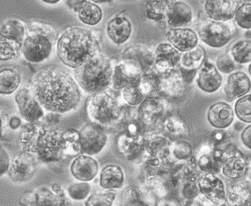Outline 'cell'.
<instances>
[{"instance_id":"8","label":"cell","mask_w":251,"mask_h":206,"mask_svg":"<svg viewBox=\"0 0 251 206\" xmlns=\"http://www.w3.org/2000/svg\"><path fill=\"white\" fill-rule=\"evenodd\" d=\"M167 111V103L160 95L148 96L139 105L137 119L144 131L151 132L159 125Z\"/></svg>"},{"instance_id":"58","label":"cell","mask_w":251,"mask_h":206,"mask_svg":"<svg viewBox=\"0 0 251 206\" xmlns=\"http://www.w3.org/2000/svg\"><path fill=\"white\" fill-rule=\"evenodd\" d=\"M44 3L45 4H57V3H59V1L58 0H56V1H43Z\"/></svg>"},{"instance_id":"33","label":"cell","mask_w":251,"mask_h":206,"mask_svg":"<svg viewBox=\"0 0 251 206\" xmlns=\"http://www.w3.org/2000/svg\"><path fill=\"white\" fill-rule=\"evenodd\" d=\"M78 20L87 26H96L98 25L103 17V12L98 4L92 2L84 0L81 7L78 9Z\"/></svg>"},{"instance_id":"21","label":"cell","mask_w":251,"mask_h":206,"mask_svg":"<svg viewBox=\"0 0 251 206\" xmlns=\"http://www.w3.org/2000/svg\"><path fill=\"white\" fill-rule=\"evenodd\" d=\"M172 142L163 134L154 131L145 134V151L149 157L157 158L167 164L173 162L170 159L169 149Z\"/></svg>"},{"instance_id":"39","label":"cell","mask_w":251,"mask_h":206,"mask_svg":"<svg viewBox=\"0 0 251 206\" xmlns=\"http://www.w3.org/2000/svg\"><path fill=\"white\" fill-rule=\"evenodd\" d=\"M193 148L191 143L185 140H176L171 143L169 154L172 161H186L191 159Z\"/></svg>"},{"instance_id":"31","label":"cell","mask_w":251,"mask_h":206,"mask_svg":"<svg viewBox=\"0 0 251 206\" xmlns=\"http://www.w3.org/2000/svg\"><path fill=\"white\" fill-rule=\"evenodd\" d=\"M26 35V26L18 19H8L0 24L1 37L11 39L22 45Z\"/></svg>"},{"instance_id":"41","label":"cell","mask_w":251,"mask_h":206,"mask_svg":"<svg viewBox=\"0 0 251 206\" xmlns=\"http://www.w3.org/2000/svg\"><path fill=\"white\" fill-rule=\"evenodd\" d=\"M22 45L11 39L0 36V61L13 60L21 52Z\"/></svg>"},{"instance_id":"16","label":"cell","mask_w":251,"mask_h":206,"mask_svg":"<svg viewBox=\"0 0 251 206\" xmlns=\"http://www.w3.org/2000/svg\"><path fill=\"white\" fill-rule=\"evenodd\" d=\"M194 20V12L184 1H168L166 23L171 28L185 27Z\"/></svg>"},{"instance_id":"1","label":"cell","mask_w":251,"mask_h":206,"mask_svg":"<svg viewBox=\"0 0 251 206\" xmlns=\"http://www.w3.org/2000/svg\"><path fill=\"white\" fill-rule=\"evenodd\" d=\"M22 151L35 161L49 164L81 154L78 130L63 129L27 124L20 133Z\"/></svg>"},{"instance_id":"50","label":"cell","mask_w":251,"mask_h":206,"mask_svg":"<svg viewBox=\"0 0 251 206\" xmlns=\"http://www.w3.org/2000/svg\"><path fill=\"white\" fill-rule=\"evenodd\" d=\"M51 190L56 195L58 202V206H72L69 199L66 197L65 190L58 183H53L51 185Z\"/></svg>"},{"instance_id":"30","label":"cell","mask_w":251,"mask_h":206,"mask_svg":"<svg viewBox=\"0 0 251 206\" xmlns=\"http://www.w3.org/2000/svg\"><path fill=\"white\" fill-rule=\"evenodd\" d=\"M141 77L133 70L120 61L115 65L113 72L111 86L115 90H123L127 86H130L138 81Z\"/></svg>"},{"instance_id":"9","label":"cell","mask_w":251,"mask_h":206,"mask_svg":"<svg viewBox=\"0 0 251 206\" xmlns=\"http://www.w3.org/2000/svg\"><path fill=\"white\" fill-rule=\"evenodd\" d=\"M121 61L142 76L153 70L154 54L147 45L137 43L125 49L122 53Z\"/></svg>"},{"instance_id":"35","label":"cell","mask_w":251,"mask_h":206,"mask_svg":"<svg viewBox=\"0 0 251 206\" xmlns=\"http://www.w3.org/2000/svg\"><path fill=\"white\" fill-rule=\"evenodd\" d=\"M183 82L180 76L179 70L165 76H160L159 93L172 97L180 95L183 89Z\"/></svg>"},{"instance_id":"46","label":"cell","mask_w":251,"mask_h":206,"mask_svg":"<svg viewBox=\"0 0 251 206\" xmlns=\"http://www.w3.org/2000/svg\"><path fill=\"white\" fill-rule=\"evenodd\" d=\"M123 206H151V205L144 200L140 190L130 187L124 192Z\"/></svg>"},{"instance_id":"7","label":"cell","mask_w":251,"mask_h":206,"mask_svg":"<svg viewBox=\"0 0 251 206\" xmlns=\"http://www.w3.org/2000/svg\"><path fill=\"white\" fill-rule=\"evenodd\" d=\"M196 32L199 39L207 46L221 49L233 40L236 28L233 22H216L205 19L200 22Z\"/></svg>"},{"instance_id":"43","label":"cell","mask_w":251,"mask_h":206,"mask_svg":"<svg viewBox=\"0 0 251 206\" xmlns=\"http://www.w3.org/2000/svg\"><path fill=\"white\" fill-rule=\"evenodd\" d=\"M251 3L244 2L239 4L234 14V22L237 26L245 30H250L251 27Z\"/></svg>"},{"instance_id":"12","label":"cell","mask_w":251,"mask_h":206,"mask_svg":"<svg viewBox=\"0 0 251 206\" xmlns=\"http://www.w3.org/2000/svg\"><path fill=\"white\" fill-rule=\"evenodd\" d=\"M200 194L210 202L221 206L226 204V186L217 175L203 174L197 180Z\"/></svg>"},{"instance_id":"20","label":"cell","mask_w":251,"mask_h":206,"mask_svg":"<svg viewBox=\"0 0 251 206\" xmlns=\"http://www.w3.org/2000/svg\"><path fill=\"white\" fill-rule=\"evenodd\" d=\"M166 37L168 43L179 53L189 52L199 45V36L194 29L191 27L170 28Z\"/></svg>"},{"instance_id":"19","label":"cell","mask_w":251,"mask_h":206,"mask_svg":"<svg viewBox=\"0 0 251 206\" xmlns=\"http://www.w3.org/2000/svg\"><path fill=\"white\" fill-rule=\"evenodd\" d=\"M251 77L243 71H236L229 74L224 85V94L227 102H234L250 94Z\"/></svg>"},{"instance_id":"49","label":"cell","mask_w":251,"mask_h":206,"mask_svg":"<svg viewBox=\"0 0 251 206\" xmlns=\"http://www.w3.org/2000/svg\"><path fill=\"white\" fill-rule=\"evenodd\" d=\"M180 194L183 199L191 201L200 196V190L197 184V180H186L179 186Z\"/></svg>"},{"instance_id":"3","label":"cell","mask_w":251,"mask_h":206,"mask_svg":"<svg viewBox=\"0 0 251 206\" xmlns=\"http://www.w3.org/2000/svg\"><path fill=\"white\" fill-rule=\"evenodd\" d=\"M100 42L91 30L72 26L61 34L56 42V54L70 68L78 69L100 54Z\"/></svg>"},{"instance_id":"15","label":"cell","mask_w":251,"mask_h":206,"mask_svg":"<svg viewBox=\"0 0 251 206\" xmlns=\"http://www.w3.org/2000/svg\"><path fill=\"white\" fill-rule=\"evenodd\" d=\"M118 153L130 161L140 159L146 154L145 134H130L122 131L117 137Z\"/></svg>"},{"instance_id":"25","label":"cell","mask_w":251,"mask_h":206,"mask_svg":"<svg viewBox=\"0 0 251 206\" xmlns=\"http://www.w3.org/2000/svg\"><path fill=\"white\" fill-rule=\"evenodd\" d=\"M108 38L117 45L125 44L132 34V24L130 19L123 14L113 17L107 25Z\"/></svg>"},{"instance_id":"55","label":"cell","mask_w":251,"mask_h":206,"mask_svg":"<svg viewBox=\"0 0 251 206\" xmlns=\"http://www.w3.org/2000/svg\"><path fill=\"white\" fill-rule=\"evenodd\" d=\"M83 3H84V0L82 1H76V0H69V1H66L65 4H67L69 6L70 9H72L74 12L77 13L78 11V9L81 7Z\"/></svg>"},{"instance_id":"2","label":"cell","mask_w":251,"mask_h":206,"mask_svg":"<svg viewBox=\"0 0 251 206\" xmlns=\"http://www.w3.org/2000/svg\"><path fill=\"white\" fill-rule=\"evenodd\" d=\"M30 90L44 109L56 115L76 109L82 97L75 78L56 66L40 70L32 79Z\"/></svg>"},{"instance_id":"26","label":"cell","mask_w":251,"mask_h":206,"mask_svg":"<svg viewBox=\"0 0 251 206\" xmlns=\"http://www.w3.org/2000/svg\"><path fill=\"white\" fill-rule=\"evenodd\" d=\"M226 201L228 206H251V181L234 180L226 189Z\"/></svg>"},{"instance_id":"24","label":"cell","mask_w":251,"mask_h":206,"mask_svg":"<svg viewBox=\"0 0 251 206\" xmlns=\"http://www.w3.org/2000/svg\"><path fill=\"white\" fill-rule=\"evenodd\" d=\"M70 170L76 180L83 182L93 180L99 172V164L91 156L79 154L73 160Z\"/></svg>"},{"instance_id":"37","label":"cell","mask_w":251,"mask_h":206,"mask_svg":"<svg viewBox=\"0 0 251 206\" xmlns=\"http://www.w3.org/2000/svg\"><path fill=\"white\" fill-rule=\"evenodd\" d=\"M121 95L122 99L124 100V102L127 105L132 106V107L139 106L144 100L148 97V95H146L143 88L139 84V79L134 84L123 89Z\"/></svg>"},{"instance_id":"57","label":"cell","mask_w":251,"mask_h":206,"mask_svg":"<svg viewBox=\"0 0 251 206\" xmlns=\"http://www.w3.org/2000/svg\"><path fill=\"white\" fill-rule=\"evenodd\" d=\"M4 118H3V116H1V114H0V137H1V135H2V133H3V128H4Z\"/></svg>"},{"instance_id":"10","label":"cell","mask_w":251,"mask_h":206,"mask_svg":"<svg viewBox=\"0 0 251 206\" xmlns=\"http://www.w3.org/2000/svg\"><path fill=\"white\" fill-rule=\"evenodd\" d=\"M81 154L93 156L100 154L108 140L106 129L96 123H88L78 131Z\"/></svg>"},{"instance_id":"22","label":"cell","mask_w":251,"mask_h":206,"mask_svg":"<svg viewBox=\"0 0 251 206\" xmlns=\"http://www.w3.org/2000/svg\"><path fill=\"white\" fill-rule=\"evenodd\" d=\"M249 168L250 165L248 163L247 159L243 153L236 148L222 162L221 171L226 178L237 180L243 179L247 175Z\"/></svg>"},{"instance_id":"54","label":"cell","mask_w":251,"mask_h":206,"mask_svg":"<svg viewBox=\"0 0 251 206\" xmlns=\"http://www.w3.org/2000/svg\"><path fill=\"white\" fill-rule=\"evenodd\" d=\"M241 138L243 145L247 147L248 149H251V125L246 126L243 132L241 134Z\"/></svg>"},{"instance_id":"44","label":"cell","mask_w":251,"mask_h":206,"mask_svg":"<svg viewBox=\"0 0 251 206\" xmlns=\"http://www.w3.org/2000/svg\"><path fill=\"white\" fill-rule=\"evenodd\" d=\"M117 195L111 190L96 192L87 198L85 206H112Z\"/></svg>"},{"instance_id":"45","label":"cell","mask_w":251,"mask_h":206,"mask_svg":"<svg viewBox=\"0 0 251 206\" xmlns=\"http://www.w3.org/2000/svg\"><path fill=\"white\" fill-rule=\"evenodd\" d=\"M197 160L198 168L200 171L203 172L204 174H213L217 175L221 172V164L218 163L215 159H213L211 153H204L200 156Z\"/></svg>"},{"instance_id":"47","label":"cell","mask_w":251,"mask_h":206,"mask_svg":"<svg viewBox=\"0 0 251 206\" xmlns=\"http://www.w3.org/2000/svg\"><path fill=\"white\" fill-rule=\"evenodd\" d=\"M91 191V186L87 182L78 181L72 183L67 189L68 196L76 201H82L88 197Z\"/></svg>"},{"instance_id":"56","label":"cell","mask_w":251,"mask_h":206,"mask_svg":"<svg viewBox=\"0 0 251 206\" xmlns=\"http://www.w3.org/2000/svg\"><path fill=\"white\" fill-rule=\"evenodd\" d=\"M9 126L11 129H19L22 126V120L17 116H13L9 121Z\"/></svg>"},{"instance_id":"29","label":"cell","mask_w":251,"mask_h":206,"mask_svg":"<svg viewBox=\"0 0 251 206\" xmlns=\"http://www.w3.org/2000/svg\"><path fill=\"white\" fill-rule=\"evenodd\" d=\"M126 176L123 168L115 164L105 166L100 174V186L103 189H121L125 184Z\"/></svg>"},{"instance_id":"36","label":"cell","mask_w":251,"mask_h":206,"mask_svg":"<svg viewBox=\"0 0 251 206\" xmlns=\"http://www.w3.org/2000/svg\"><path fill=\"white\" fill-rule=\"evenodd\" d=\"M236 65H247L251 61V43L249 39H240L234 42L228 52Z\"/></svg>"},{"instance_id":"5","label":"cell","mask_w":251,"mask_h":206,"mask_svg":"<svg viewBox=\"0 0 251 206\" xmlns=\"http://www.w3.org/2000/svg\"><path fill=\"white\" fill-rule=\"evenodd\" d=\"M87 111L93 123L104 128L119 124L125 115L120 101L107 91L91 95L87 101Z\"/></svg>"},{"instance_id":"6","label":"cell","mask_w":251,"mask_h":206,"mask_svg":"<svg viewBox=\"0 0 251 206\" xmlns=\"http://www.w3.org/2000/svg\"><path fill=\"white\" fill-rule=\"evenodd\" d=\"M56 41V32L50 26L36 28L26 35L21 48L24 58L32 64H40L51 56Z\"/></svg>"},{"instance_id":"34","label":"cell","mask_w":251,"mask_h":206,"mask_svg":"<svg viewBox=\"0 0 251 206\" xmlns=\"http://www.w3.org/2000/svg\"><path fill=\"white\" fill-rule=\"evenodd\" d=\"M210 148L222 152L226 159L237 147L234 146L233 137L230 132L225 129H217L212 132L210 137Z\"/></svg>"},{"instance_id":"42","label":"cell","mask_w":251,"mask_h":206,"mask_svg":"<svg viewBox=\"0 0 251 206\" xmlns=\"http://www.w3.org/2000/svg\"><path fill=\"white\" fill-rule=\"evenodd\" d=\"M234 116L239 120L251 125V94L239 98L234 103Z\"/></svg>"},{"instance_id":"40","label":"cell","mask_w":251,"mask_h":206,"mask_svg":"<svg viewBox=\"0 0 251 206\" xmlns=\"http://www.w3.org/2000/svg\"><path fill=\"white\" fill-rule=\"evenodd\" d=\"M162 128L166 132L176 137L184 136L188 132L185 123L176 115L167 116L164 121H162Z\"/></svg>"},{"instance_id":"38","label":"cell","mask_w":251,"mask_h":206,"mask_svg":"<svg viewBox=\"0 0 251 206\" xmlns=\"http://www.w3.org/2000/svg\"><path fill=\"white\" fill-rule=\"evenodd\" d=\"M144 4L148 20L157 23H166L168 1H147Z\"/></svg>"},{"instance_id":"27","label":"cell","mask_w":251,"mask_h":206,"mask_svg":"<svg viewBox=\"0 0 251 206\" xmlns=\"http://www.w3.org/2000/svg\"><path fill=\"white\" fill-rule=\"evenodd\" d=\"M20 205L22 206H58L57 198L51 189L41 187L35 191L24 195Z\"/></svg>"},{"instance_id":"53","label":"cell","mask_w":251,"mask_h":206,"mask_svg":"<svg viewBox=\"0 0 251 206\" xmlns=\"http://www.w3.org/2000/svg\"><path fill=\"white\" fill-rule=\"evenodd\" d=\"M154 206H182L181 203L177 199L172 198H159L155 204Z\"/></svg>"},{"instance_id":"13","label":"cell","mask_w":251,"mask_h":206,"mask_svg":"<svg viewBox=\"0 0 251 206\" xmlns=\"http://www.w3.org/2000/svg\"><path fill=\"white\" fill-rule=\"evenodd\" d=\"M35 159L31 155L22 151L13 156L7 174L11 180L22 183L30 180L35 176Z\"/></svg>"},{"instance_id":"32","label":"cell","mask_w":251,"mask_h":206,"mask_svg":"<svg viewBox=\"0 0 251 206\" xmlns=\"http://www.w3.org/2000/svg\"><path fill=\"white\" fill-rule=\"evenodd\" d=\"M22 76L17 69L0 70V95H10L16 92L21 85Z\"/></svg>"},{"instance_id":"48","label":"cell","mask_w":251,"mask_h":206,"mask_svg":"<svg viewBox=\"0 0 251 206\" xmlns=\"http://www.w3.org/2000/svg\"><path fill=\"white\" fill-rule=\"evenodd\" d=\"M214 65L221 75L222 74L229 75L231 73L235 72L236 67H237V65L232 59L228 52H223V53H221V55H219Z\"/></svg>"},{"instance_id":"18","label":"cell","mask_w":251,"mask_h":206,"mask_svg":"<svg viewBox=\"0 0 251 206\" xmlns=\"http://www.w3.org/2000/svg\"><path fill=\"white\" fill-rule=\"evenodd\" d=\"M238 1L235 0H213L203 2V11L209 20L216 22H231L238 8Z\"/></svg>"},{"instance_id":"17","label":"cell","mask_w":251,"mask_h":206,"mask_svg":"<svg viewBox=\"0 0 251 206\" xmlns=\"http://www.w3.org/2000/svg\"><path fill=\"white\" fill-rule=\"evenodd\" d=\"M197 86L206 94H213L221 88L223 84V77L217 70L215 65L205 59L203 65L198 71L196 76Z\"/></svg>"},{"instance_id":"51","label":"cell","mask_w":251,"mask_h":206,"mask_svg":"<svg viewBox=\"0 0 251 206\" xmlns=\"http://www.w3.org/2000/svg\"><path fill=\"white\" fill-rule=\"evenodd\" d=\"M11 159L8 153L4 147L0 146V176H3L8 171Z\"/></svg>"},{"instance_id":"14","label":"cell","mask_w":251,"mask_h":206,"mask_svg":"<svg viewBox=\"0 0 251 206\" xmlns=\"http://www.w3.org/2000/svg\"><path fill=\"white\" fill-rule=\"evenodd\" d=\"M14 99L21 116L24 120L28 122V124H34L44 117V108L35 99L30 89L22 87L16 93Z\"/></svg>"},{"instance_id":"59","label":"cell","mask_w":251,"mask_h":206,"mask_svg":"<svg viewBox=\"0 0 251 206\" xmlns=\"http://www.w3.org/2000/svg\"></svg>"},{"instance_id":"4","label":"cell","mask_w":251,"mask_h":206,"mask_svg":"<svg viewBox=\"0 0 251 206\" xmlns=\"http://www.w3.org/2000/svg\"><path fill=\"white\" fill-rule=\"evenodd\" d=\"M115 65L110 57L100 53L76 69L74 78L85 93L89 95L101 93L111 86Z\"/></svg>"},{"instance_id":"28","label":"cell","mask_w":251,"mask_h":206,"mask_svg":"<svg viewBox=\"0 0 251 206\" xmlns=\"http://www.w3.org/2000/svg\"><path fill=\"white\" fill-rule=\"evenodd\" d=\"M206 59V52L202 45H198L189 52H183L180 55L179 71L198 73Z\"/></svg>"},{"instance_id":"11","label":"cell","mask_w":251,"mask_h":206,"mask_svg":"<svg viewBox=\"0 0 251 206\" xmlns=\"http://www.w3.org/2000/svg\"><path fill=\"white\" fill-rule=\"evenodd\" d=\"M153 71L159 76H165L178 70L181 53L174 49L169 43H161L154 52Z\"/></svg>"},{"instance_id":"52","label":"cell","mask_w":251,"mask_h":206,"mask_svg":"<svg viewBox=\"0 0 251 206\" xmlns=\"http://www.w3.org/2000/svg\"><path fill=\"white\" fill-rule=\"evenodd\" d=\"M184 206H228L227 204L221 205V206H217L212 203L210 202L207 199L203 198V196L200 195L198 198H196L191 201H187Z\"/></svg>"},{"instance_id":"23","label":"cell","mask_w":251,"mask_h":206,"mask_svg":"<svg viewBox=\"0 0 251 206\" xmlns=\"http://www.w3.org/2000/svg\"><path fill=\"white\" fill-rule=\"evenodd\" d=\"M234 117V108L226 102L213 103L208 109V123L217 129H227L233 125Z\"/></svg>"}]
</instances>
